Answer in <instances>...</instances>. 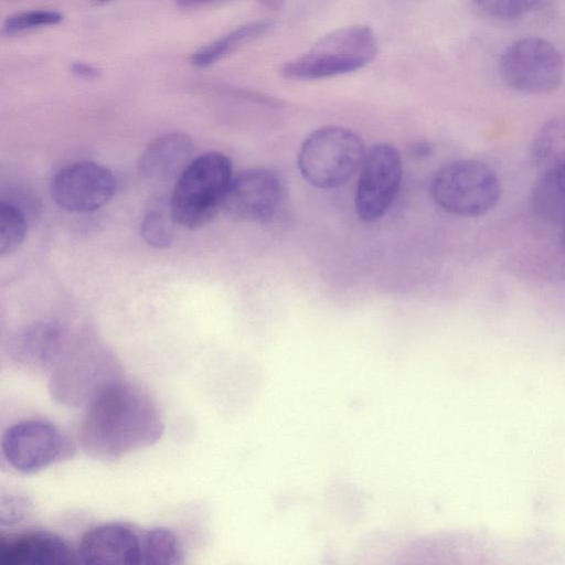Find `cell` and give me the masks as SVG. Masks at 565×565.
Segmentation results:
<instances>
[{"instance_id":"cell-9","label":"cell","mask_w":565,"mask_h":565,"mask_svg":"<svg viewBox=\"0 0 565 565\" xmlns=\"http://www.w3.org/2000/svg\"><path fill=\"white\" fill-rule=\"evenodd\" d=\"M403 177L398 151L388 143L374 145L366 153L354 196L355 211L366 222L383 216L392 205Z\"/></svg>"},{"instance_id":"cell-6","label":"cell","mask_w":565,"mask_h":565,"mask_svg":"<svg viewBox=\"0 0 565 565\" xmlns=\"http://www.w3.org/2000/svg\"><path fill=\"white\" fill-rule=\"evenodd\" d=\"M117 377L118 364L104 345L85 341L68 343L51 370L50 392L61 404L78 407Z\"/></svg>"},{"instance_id":"cell-30","label":"cell","mask_w":565,"mask_h":565,"mask_svg":"<svg viewBox=\"0 0 565 565\" xmlns=\"http://www.w3.org/2000/svg\"><path fill=\"white\" fill-rule=\"evenodd\" d=\"M92 3H94L95 6H105L109 2H111L113 0H89Z\"/></svg>"},{"instance_id":"cell-22","label":"cell","mask_w":565,"mask_h":565,"mask_svg":"<svg viewBox=\"0 0 565 565\" xmlns=\"http://www.w3.org/2000/svg\"><path fill=\"white\" fill-rule=\"evenodd\" d=\"M64 14L54 9H31L18 11L6 17L2 31L7 35H18L25 32L50 28L60 24Z\"/></svg>"},{"instance_id":"cell-4","label":"cell","mask_w":565,"mask_h":565,"mask_svg":"<svg viewBox=\"0 0 565 565\" xmlns=\"http://www.w3.org/2000/svg\"><path fill=\"white\" fill-rule=\"evenodd\" d=\"M430 193L448 213L472 217L488 213L498 204L501 185L487 163L460 159L443 166L434 175Z\"/></svg>"},{"instance_id":"cell-16","label":"cell","mask_w":565,"mask_h":565,"mask_svg":"<svg viewBox=\"0 0 565 565\" xmlns=\"http://www.w3.org/2000/svg\"><path fill=\"white\" fill-rule=\"evenodd\" d=\"M273 29L274 23L268 20L241 24L194 51L190 56V64L196 68H207L242 45L270 33Z\"/></svg>"},{"instance_id":"cell-2","label":"cell","mask_w":565,"mask_h":565,"mask_svg":"<svg viewBox=\"0 0 565 565\" xmlns=\"http://www.w3.org/2000/svg\"><path fill=\"white\" fill-rule=\"evenodd\" d=\"M232 178V162L224 153L211 151L193 159L170 195L175 223L189 230L206 225L222 209Z\"/></svg>"},{"instance_id":"cell-25","label":"cell","mask_w":565,"mask_h":565,"mask_svg":"<svg viewBox=\"0 0 565 565\" xmlns=\"http://www.w3.org/2000/svg\"><path fill=\"white\" fill-rule=\"evenodd\" d=\"M70 72L73 77L79 81H95L102 77V68L98 66L85 62V61H74L70 64Z\"/></svg>"},{"instance_id":"cell-21","label":"cell","mask_w":565,"mask_h":565,"mask_svg":"<svg viewBox=\"0 0 565 565\" xmlns=\"http://www.w3.org/2000/svg\"><path fill=\"white\" fill-rule=\"evenodd\" d=\"M28 216L22 207L11 201L0 203V255L13 253L23 243L28 232Z\"/></svg>"},{"instance_id":"cell-14","label":"cell","mask_w":565,"mask_h":565,"mask_svg":"<svg viewBox=\"0 0 565 565\" xmlns=\"http://www.w3.org/2000/svg\"><path fill=\"white\" fill-rule=\"evenodd\" d=\"M78 564L76 547L47 530L0 535V565Z\"/></svg>"},{"instance_id":"cell-3","label":"cell","mask_w":565,"mask_h":565,"mask_svg":"<svg viewBox=\"0 0 565 565\" xmlns=\"http://www.w3.org/2000/svg\"><path fill=\"white\" fill-rule=\"evenodd\" d=\"M377 49L376 35L370 26H344L323 35L306 53L287 62L281 73L298 81L344 75L366 66Z\"/></svg>"},{"instance_id":"cell-8","label":"cell","mask_w":565,"mask_h":565,"mask_svg":"<svg viewBox=\"0 0 565 565\" xmlns=\"http://www.w3.org/2000/svg\"><path fill=\"white\" fill-rule=\"evenodd\" d=\"M502 81L512 89L525 94L555 90L563 78V58L548 41L527 36L509 45L499 61Z\"/></svg>"},{"instance_id":"cell-17","label":"cell","mask_w":565,"mask_h":565,"mask_svg":"<svg viewBox=\"0 0 565 565\" xmlns=\"http://www.w3.org/2000/svg\"><path fill=\"white\" fill-rule=\"evenodd\" d=\"M531 206L544 221L563 224L565 221V163L542 171L532 189Z\"/></svg>"},{"instance_id":"cell-26","label":"cell","mask_w":565,"mask_h":565,"mask_svg":"<svg viewBox=\"0 0 565 565\" xmlns=\"http://www.w3.org/2000/svg\"><path fill=\"white\" fill-rule=\"evenodd\" d=\"M228 0H174L175 4L181 9L193 10L205 8L218 3L226 2Z\"/></svg>"},{"instance_id":"cell-11","label":"cell","mask_w":565,"mask_h":565,"mask_svg":"<svg viewBox=\"0 0 565 565\" xmlns=\"http://www.w3.org/2000/svg\"><path fill=\"white\" fill-rule=\"evenodd\" d=\"M285 185L275 172L248 169L233 175L223 202V211L235 221L263 222L278 211Z\"/></svg>"},{"instance_id":"cell-5","label":"cell","mask_w":565,"mask_h":565,"mask_svg":"<svg viewBox=\"0 0 565 565\" xmlns=\"http://www.w3.org/2000/svg\"><path fill=\"white\" fill-rule=\"evenodd\" d=\"M365 149L360 137L343 127L311 132L300 147L298 167L313 186L332 189L345 183L362 166Z\"/></svg>"},{"instance_id":"cell-20","label":"cell","mask_w":565,"mask_h":565,"mask_svg":"<svg viewBox=\"0 0 565 565\" xmlns=\"http://www.w3.org/2000/svg\"><path fill=\"white\" fill-rule=\"evenodd\" d=\"M183 562V546L174 532L161 526L142 530L141 565H180Z\"/></svg>"},{"instance_id":"cell-19","label":"cell","mask_w":565,"mask_h":565,"mask_svg":"<svg viewBox=\"0 0 565 565\" xmlns=\"http://www.w3.org/2000/svg\"><path fill=\"white\" fill-rule=\"evenodd\" d=\"M177 225L170 204V195L152 198L147 207L140 225L143 241L151 247H168L174 235Z\"/></svg>"},{"instance_id":"cell-1","label":"cell","mask_w":565,"mask_h":565,"mask_svg":"<svg viewBox=\"0 0 565 565\" xmlns=\"http://www.w3.org/2000/svg\"><path fill=\"white\" fill-rule=\"evenodd\" d=\"M163 431L162 414L150 393L117 377L85 405L78 441L89 457L114 461L156 444Z\"/></svg>"},{"instance_id":"cell-18","label":"cell","mask_w":565,"mask_h":565,"mask_svg":"<svg viewBox=\"0 0 565 565\" xmlns=\"http://www.w3.org/2000/svg\"><path fill=\"white\" fill-rule=\"evenodd\" d=\"M531 158L542 171L565 163V119L544 122L531 145Z\"/></svg>"},{"instance_id":"cell-27","label":"cell","mask_w":565,"mask_h":565,"mask_svg":"<svg viewBox=\"0 0 565 565\" xmlns=\"http://www.w3.org/2000/svg\"><path fill=\"white\" fill-rule=\"evenodd\" d=\"M413 153L418 158L427 157L431 152V147L426 142H417L413 146Z\"/></svg>"},{"instance_id":"cell-13","label":"cell","mask_w":565,"mask_h":565,"mask_svg":"<svg viewBox=\"0 0 565 565\" xmlns=\"http://www.w3.org/2000/svg\"><path fill=\"white\" fill-rule=\"evenodd\" d=\"M67 330L55 321H36L17 330L7 344L14 363L31 371L52 370L68 345Z\"/></svg>"},{"instance_id":"cell-15","label":"cell","mask_w":565,"mask_h":565,"mask_svg":"<svg viewBox=\"0 0 565 565\" xmlns=\"http://www.w3.org/2000/svg\"><path fill=\"white\" fill-rule=\"evenodd\" d=\"M193 142L183 131L166 132L153 139L138 160V172L148 181L177 180L193 160Z\"/></svg>"},{"instance_id":"cell-12","label":"cell","mask_w":565,"mask_h":565,"mask_svg":"<svg viewBox=\"0 0 565 565\" xmlns=\"http://www.w3.org/2000/svg\"><path fill=\"white\" fill-rule=\"evenodd\" d=\"M77 562L85 565H141L142 530L110 522L87 530L76 546Z\"/></svg>"},{"instance_id":"cell-29","label":"cell","mask_w":565,"mask_h":565,"mask_svg":"<svg viewBox=\"0 0 565 565\" xmlns=\"http://www.w3.org/2000/svg\"><path fill=\"white\" fill-rule=\"evenodd\" d=\"M562 227V232H561V241H562V246L565 250V221L563 222V224L561 225Z\"/></svg>"},{"instance_id":"cell-23","label":"cell","mask_w":565,"mask_h":565,"mask_svg":"<svg viewBox=\"0 0 565 565\" xmlns=\"http://www.w3.org/2000/svg\"><path fill=\"white\" fill-rule=\"evenodd\" d=\"M484 13L497 19H515L532 10L540 0H472Z\"/></svg>"},{"instance_id":"cell-10","label":"cell","mask_w":565,"mask_h":565,"mask_svg":"<svg viewBox=\"0 0 565 565\" xmlns=\"http://www.w3.org/2000/svg\"><path fill=\"white\" fill-rule=\"evenodd\" d=\"M116 191L113 172L96 162L77 161L61 168L52 178V200L72 213H90L107 204Z\"/></svg>"},{"instance_id":"cell-28","label":"cell","mask_w":565,"mask_h":565,"mask_svg":"<svg viewBox=\"0 0 565 565\" xmlns=\"http://www.w3.org/2000/svg\"><path fill=\"white\" fill-rule=\"evenodd\" d=\"M259 1L264 7H266L269 10H280L284 6L286 0H257Z\"/></svg>"},{"instance_id":"cell-24","label":"cell","mask_w":565,"mask_h":565,"mask_svg":"<svg viewBox=\"0 0 565 565\" xmlns=\"http://www.w3.org/2000/svg\"><path fill=\"white\" fill-rule=\"evenodd\" d=\"M30 511V502L24 497L1 494L0 522L2 526L20 523Z\"/></svg>"},{"instance_id":"cell-7","label":"cell","mask_w":565,"mask_h":565,"mask_svg":"<svg viewBox=\"0 0 565 565\" xmlns=\"http://www.w3.org/2000/svg\"><path fill=\"white\" fill-rule=\"evenodd\" d=\"M75 445L56 425L43 419H24L6 429L1 456L15 471L35 473L75 454Z\"/></svg>"}]
</instances>
